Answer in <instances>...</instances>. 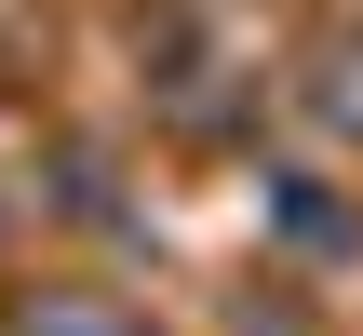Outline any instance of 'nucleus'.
<instances>
[{
  "label": "nucleus",
  "mask_w": 363,
  "mask_h": 336,
  "mask_svg": "<svg viewBox=\"0 0 363 336\" xmlns=\"http://www.w3.org/2000/svg\"><path fill=\"white\" fill-rule=\"evenodd\" d=\"M40 336H121V323H108V310H54Z\"/></svg>",
  "instance_id": "f257e3e1"
}]
</instances>
